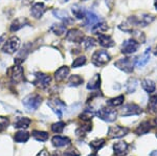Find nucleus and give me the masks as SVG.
<instances>
[{"label": "nucleus", "mask_w": 157, "mask_h": 156, "mask_svg": "<svg viewBox=\"0 0 157 156\" xmlns=\"http://www.w3.org/2000/svg\"><path fill=\"white\" fill-rule=\"evenodd\" d=\"M60 1H61V2H67L68 0H60Z\"/></svg>", "instance_id": "a18cd8bd"}, {"label": "nucleus", "mask_w": 157, "mask_h": 156, "mask_svg": "<svg viewBox=\"0 0 157 156\" xmlns=\"http://www.w3.org/2000/svg\"><path fill=\"white\" fill-rule=\"evenodd\" d=\"M86 18H87V22H88V24H90V25H95L97 23H98V21H100V18H98V15H95L94 13H92V12H87L86 13Z\"/></svg>", "instance_id": "bb28decb"}, {"label": "nucleus", "mask_w": 157, "mask_h": 156, "mask_svg": "<svg viewBox=\"0 0 157 156\" xmlns=\"http://www.w3.org/2000/svg\"><path fill=\"white\" fill-rule=\"evenodd\" d=\"M52 143L55 147L60 148V147H64V146L69 145L70 143H71V140H70V138H68V137H64V136H60V135H58V136L52 137Z\"/></svg>", "instance_id": "2eb2a0df"}, {"label": "nucleus", "mask_w": 157, "mask_h": 156, "mask_svg": "<svg viewBox=\"0 0 157 156\" xmlns=\"http://www.w3.org/2000/svg\"><path fill=\"white\" fill-rule=\"evenodd\" d=\"M83 32L80 29H70L66 35V40L70 42H82L83 41Z\"/></svg>", "instance_id": "ddd939ff"}, {"label": "nucleus", "mask_w": 157, "mask_h": 156, "mask_svg": "<svg viewBox=\"0 0 157 156\" xmlns=\"http://www.w3.org/2000/svg\"><path fill=\"white\" fill-rule=\"evenodd\" d=\"M52 14L56 16V18L62 20V21L64 22H70L71 20H70V17L68 16V14L65 11H61V10H57V11H52Z\"/></svg>", "instance_id": "b1692460"}, {"label": "nucleus", "mask_w": 157, "mask_h": 156, "mask_svg": "<svg viewBox=\"0 0 157 156\" xmlns=\"http://www.w3.org/2000/svg\"><path fill=\"white\" fill-rule=\"evenodd\" d=\"M109 60H110V56L106 50H98L92 56V63L95 66H103L109 62Z\"/></svg>", "instance_id": "20e7f679"}, {"label": "nucleus", "mask_w": 157, "mask_h": 156, "mask_svg": "<svg viewBox=\"0 0 157 156\" xmlns=\"http://www.w3.org/2000/svg\"><path fill=\"white\" fill-rule=\"evenodd\" d=\"M134 62H135V58H123V59L116 61L114 65L117 68L124 70V71L131 72L133 70Z\"/></svg>", "instance_id": "423d86ee"}, {"label": "nucleus", "mask_w": 157, "mask_h": 156, "mask_svg": "<svg viewBox=\"0 0 157 156\" xmlns=\"http://www.w3.org/2000/svg\"><path fill=\"white\" fill-rule=\"evenodd\" d=\"M128 133H129L128 128H124L121 127V126H111V127H109L108 130V135L112 138L123 137L126 134H128Z\"/></svg>", "instance_id": "0eeeda50"}, {"label": "nucleus", "mask_w": 157, "mask_h": 156, "mask_svg": "<svg viewBox=\"0 0 157 156\" xmlns=\"http://www.w3.org/2000/svg\"><path fill=\"white\" fill-rule=\"evenodd\" d=\"M38 156H49V155H48V153H47L46 151L43 150L42 152H40V153H39V155H38Z\"/></svg>", "instance_id": "79ce46f5"}, {"label": "nucleus", "mask_w": 157, "mask_h": 156, "mask_svg": "<svg viewBox=\"0 0 157 156\" xmlns=\"http://www.w3.org/2000/svg\"><path fill=\"white\" fill-rule=\"evenodd\" d=\"M97 115L100 119L105 120V122H113V120H115L116 116H117V112H116V110L111 109L109 107L101 108L97 112Z\"/></svg>", "instance_id": "f03ea898"}, {"label": "nucleus", "mask_w": 157, "mask_h": 156, "mask_svg": "<svg viewBox=\"0 0 157 156\" xmlns=\"http://www.w3.org/2000/svg\"><path fill=\"white\" fill-rule=\"evenodd\" d=\"M84 1H86V0H84Z\"/></svg>", "instance_id": "864d4df0"}, {"label": "nucleus", "mask_w": 157, "mask_h": 156, "mask_svg": "<svg viewBox=\"0 0 157 156\" xmlns=\"http://www.w3.org/2000/svg\"><path fill=\"white\" fill-rule=\"evenodd\" d=\"M151 128H152V126L150 124V122H148V120H145V122L140 123V124L138 125V127L135 129V133L137 135L146 134V133H148L149 131H150Z\"/></svg>", "instance_id": "a211bd4d"}, {"label": "nucleus", "mask_w": 157, "mask_h": 156, "mask_svg": "<svg viewBox=\"0 0 157 156\" xmlns=\"http://www.w3.org/2000/svg\"><path fill=\"white\" fill-rule=\"evenodd\" d=\"M4 39H6V35H2V36L0 37V44H1L2 42L4 41Z\"/></svg>", "instance_id": "37998d69"}, {"label": "nucleus", "mask_w": 157, "mask_h": 156, "mask_svg": "<svg viewBox=\"0 0 157 156\" xmlns=\"http://www.w3.org/2000/svg\"><path fill=\"white\" fill-rule=\"evenodd\" d=\"M89 156H97V154L94 153V154H91V155H89Z\"/></svg>", "instance_id": "de8ad7c7"}, {"label": "nucleus", "mask_w": 157, "mask_h": 156, "mask_svg": "<svg viewBox=\"0 0 157 156\" xmlns=\"http://www.w3.org/2000/svg\"><path fill=\"white\" fill-rule=\"evenodd\" d=\"M134 38H136L137 39L138 42H144L145 41V36H144V34L141 32H134Z\"/></svg>", "instance_id": "a19ab883"}, {"label": "nucleus", "mask_w": 157, "mask_h": 156, "mask_svg": "<svg viewBox=\"0 0 157 156\" xmlns=\"http://www.w3.org/2000/svg\"><path fill=\"white\" fill-rule=\"evenodd\" d=\"M141 86H143V88L146 90L147 92H148V93H152V92H154L156 89V84L150 79L143 80V82H141Z\"/></svg>", "instance_id": "aec40b11"}, {"label": "nucleus", "mask_w": 157, "mask_h": 156, "mask_svg": "<svg viewBox=\"0 0 157 156\" xmlns=\"http://www.w3.org/2000/svg\"><path fill=\"white\" fill-rule=\"evenodd\" d=\"M86 63V58L83 57H78V59H75V61L72 62V67L73 68H78V67H81L82 65H84Z\"/></svg>", "instance_id": "4c0bfd02"}, {"label": "nucleus", "mask_w": 157, "mask_h": 156, "mask_svg": "<svg viewBox=\"0 0 157 156\" xmlns=\"http://www.w3.org/2000/svg\"><path fill=\"white\" fill-rule=\"evenodd\" d=\"M25 24H29V21H27L25 18H19L16 19L11 25V32H17L19 31L20 29H22L23 26H25Z\"/></svg>", "instance_id": "6ab92c4d"}, {"label": "nucleus", "mask_w": 157, "mask_h": 156, "mask_svg": "<svg viewBox=\"0 0 157 156\" xmlns=\"http://www.w3.org/2000/svg\"><path fill=\"white\" fill-rule=\"evenodd\" d=\"M156 55H157V46H156Z\"/></svg>", "instance_id": "3c124183"}, {"label": "nucleus", "mask_w": 157, "mask_h": 156, "mask_svg": "<svg viewBox=\"0 0 157 156\" xmlns=\"http://www.w3.org/2000/svg\"><path fill=\"white\" fill-rule=\"evenodd\" d=\"M7 74H9L13 83H20L23 81V68L21 67V65L15 64V66L11 67L7 70Z\"/></svg>", "instance_id": "7ed1b4c3"}, {"label": "nucleus", "mask_w": 157, "mask_h": 156, "mask_svg": "<svg viewBox=\"0 0 157 156\" xmlns=\"http://www.w3.org/2000/svg\"><path fill=\"white\" fill-rule=\"evenodd\" d=\"M20 46V40L17 37L13 36L10 38L7 41H6L3 47H2V50L6 54H14L18 50Z\"/></svg>", "instance_id": "39448f33"}, {"label": "nucleus", "mask_w": 157, "mask_h": 156, "mask_svg": "<svg viewBox=\"0 0 157 156\" xmlns=\"http://www.w3.org/2000/svg\"><path fill=\"white\" fill-rule=\"evenodd\" d=\"M129 146L126 142H118L113 146V150L116 156H125L128 152Z\"/></svg>", "instance_id": "4468645a"}, {"label": "nucleus", "mask_w": 157, "mask_h": 156, "mask_svg": "<svg viewBox=\"0 0 157 156\" xmlns=\"http://www.w3.org/2000/svg\"><path fill=\"white\" fill-rule=\"evenodd\" d=\"M47 105L54 110L56 112V114H57L60 119L62 117L63 111L65 110V105L63 104L60 100H49V101H47Z\"/></svg>", "instance_id": "1a4fd4ad"}, {"label": "nucleus", "mask_w": 157, "mask_h": 156, "mask_svg": "<svg viewBox=\"0 0 157 156\" xmlns=\"http://www.w3.org/2000/svg\"><path fill=\"white\" fill-rule=\"evenodd\" d=\"M155 6H156V9H157V0H156V2H155Z\"/></svg>", "instance_id": "09e8293b"}, {"label": "nucleus", "mask_w": 157, "mask_h": 156, "mask_svg": "<svg viewBox=\"0 0 157 156\" xmlns=\"http://www.w3.org/2000/svg\"><path fill=\"white\" fill-rule=\"evenodd\" d=\"M52 31L54 32L56 35H58V36H61V35H63L65 32V31H66V27L63 24H55V25H52Z\"/></svg>", "instance_id": "f704fd0d"}, {"label": "nucleus", "mask_w": 157, "mask_h": 156, "mask_svg": "<svg viewBox=\"0 0 157 156\" xmlns=\"http://www.w3.org/2000/svg\"><path fill=\"white\" fill-rule=\"evenodd\" d=\"M72 13H73V16L78 19H82L86 16V13L84 10H83L81 6H77V4L72 6Z\"/></svg>", "instance_id": "c756f323"}, {"label": "nucleus", "mask_w": 157, "mask_h": 156, "mask_svg": "<svg viewBox=\"0 0 157 156\" xmlns=\"http://www.w3.org/2000/svg\"><path fill=\"white\" fill-rule=\"evenodd\" d=\"M35 78H36V80L34 81L35 85L39 86L40 88H46L52 81V78L45 74H36Z\"/></svg>", "instance_id": "9d476101"}, {"label": "nucleus", "mask_w": 157, "mask_h": 156, "mask_svg": "<svg viewBox=\"0 0 157 156\" xmlns=\"http://www.w3.org/2000/svg\"><path fill=\"white\" fill-rule=\"evenodd\" d=\"M64 156H80V152H78L77 149H69L65 151Z\"/></svg>", "instance_id": "ea45409f"}, {"label": "nucleus", "mask_w": 157, "mask_h": 156, "mask_svg": "<svg viewBox=\"0 0 157 156\" xmlns=\"http://www.w3.org/2000/svg\"><path fill=\"white\" fill-rule=\"evenodd\" d=\"M30 124V120L27 119V117H18L16 120L14 124L15 128H22V129H26L27 127Z\"/></svg>", "instance_id": "4be33fe9"}, {"label": "nucleus", "mask_w": 157, "mask_h": 156, "mask_svg": "<svg viewBox=\"0 0 157 156\" xmlns=\"http://www.w3.org/2000/svg\"><path fill=\"white\" fill-rule=\"evenodd\" d=\"M64 128H65V123H63V122L56 123V124L52 126V132H55V133H62Z\"/></svg>", "instance_id": "e433bc0d"}, {"label": "nucleus", "mask_w": 157, "mask_h": 156, "mask_svg": "<svg viewBox=\"0 0 157 156\" xmlns=\"http://www.w3.org/2000/svg\"><path fill=\"white\" fill-rule=\"evenodd\" d=\"M82 42H83V45H84V48L86 50L92 48V47L95 45V40L93 39V38H90V37H86Z\"/></svg>", "instance_id": "72a5a7b5"}, {"label": "nucleus", "mask_w": 157, "mask_h": 156, "mask_svg": "<svg viewBox=\"0 0 157 156\" xmlns=\"http://www.w3.org/2000/svg\"><path fill=\"white\" fill-rule=\"evenodd\" d=\"M98 43L102 45L103 47H107V48L108 47H112L113 45H114V42H113L112 38L104 34L98 35Z\"/></svg>", "instance_id": "f3484780"}, {"label": "nucleus", "mask_w": 157, "mask_h": 156, "mask_svg": "<svg viewBox=\"0 0 157 156\" xmlns=\"http://www.w3.org/2000/svg\"><path fill=\"white\" fill-rule=\"evenodd\" d=\"M107 29V25L105 23H97L95 25H93L92 27V32L93 34H102L103 32H105Z\"/></svg>", "instance_id": "2f4dec72"}, {"label": "nucleus", "mask_w": 157, "mask_h": 156, "mask_svg": "<svg viewBox=\"0 0 157 156\" xmlns=\"http://www.w3.org/2000/svg\"><path fill=\"white\" fill-rule=\"evenodd\" d=\"M83 83V78L78 74H73L69 78V86H78Z\"/></svg>", "instance_id": "7c9ffc66"}, {"label": "nucleus", "mask_w": 157, "mask_h": 156, "mask_svg": "<svg viewBox=\"0 0 157 156\" xmlns=\"http://www.w3.org/2000/svg\"><path fill=\"white\" fill-rule=\"evenodd\" d=\"M149 60H150V48L147 49L145 54L137 60L136 65H137V67H139V68H141V67H144L145 65H147V63L149 62Z\"/></svg>", "instance_id": "5701e85b"}, {"label": "nucleus", "mask_w": 157, "mask_h": 156, "mask_svg": "<svg viewBox=\"0 0 157 156\" xmlns=\"http://www.w3.org/2000/svg\"><path fill=\"white\" fill-rule=\"evenodd\" d=\"M151 156H157V151H154V152H152Z\"/></svg>", "instance_id": "c03bdc74"}, {"label": "nucleus", "mask_w": 157, "mask_h": 156, "mask_svg": "<svg viewBox=\"0 0 157 156\" xmlns=\"http://www.w3.org/2000/svg\"><path fill=\"white\" fill-rule=\"evenodd\" d=\"M42 102V97H40L39 94L34 93V94H29L27 95L26 97L23 100V105L27 108L30 111H34V110H37L39 106L41 105Z\"/></svg>", "instance_id": "f257e3e1"}, {"label": "nucleus", "mask_w": 157, "mask_h": 156, "mask_svg": "<svg viewBox=\"0 0 157 156\" xmlns=\"http://www.w3.org/2000/svg\"><path fill=\"white\" fill-rule=\"evenodd\" d=\"M156 137H157V133H156Z\"/></svg>", "instance_id": "603ef678"}, {"label": "nucleus", "mask_w": 157, "mask_h": 156, "mask_svg": "<svg viewBox=\"0 0 157 156\" xmlns=\"http://www.w3.org/2000/svg\"><path fill=\"white\" fill-rule=\"evenodd\" d=\"M124 95H118L117 97H114V99H111L109 100L107 102V105L108 106H111V107H117V106H121V104L124 103Z\"/></svg>", "instance_id": "c85d7f7f"}, {"label": "nucleus", "mask_w": 157, "mask_h": 156, "mask_svg": "<svg viewBox=\"0 0 157 156\" xmlns=\"http://www.w3.org/2000/svg\"><path fill=\"white\" fill-rule=\"evenodd\" d=\"M141 113V108L136 104H127L121 109V114L123 116H131V115H137Z\"/></svg>", "instance_id": "6e6552de"}, {"label": "nucleus", "mask_w": 157, "mask_h": 156, "mask_svg": "<svg viewBox=\"0 0 157 156\" xmlns=\"http://www.w3.org/2000/svg\"><path fill=\"white\" fill-rule=\"evenodd\" d=\"M155 124H156V127H157V117L155 119Z\"/></svg>", "instance_id": "49530a36"}, {"label": "nucleus", "mask_w": 157, "mask_h": 156, "mask_svg": "<svg viewBox=\"0 0 157 156\" xmlns=\"http://www.w3.org/2000/svg\"><path fill=\"white\" fill-rule=\"evenodd\" d=\"M68 74H69V68L67 66H62L55 72V79L57 82H61L66 79Z\"/></svg>", "instance_id": "dca6fc26"}, {"label": "nucleus", "mask_w": 157, "mask_h": 156, "mask_svg": "<svg viewBox=\"0 0 157 156\" xmlns=\"http://www.w3.org/2000/svg\"><path fill=\"white\" fill-rule=\"evenodd\" d=\"M46 11V7H45L44 4L42 3V2H37V3H35L34 6H32V9H30V14H32V16L34 17V18H41L43 16V14L45 13Z\"/></svg>", "instance_id": "f8f14e48"}, {"label": "nucleus", "mask_w": 157, "mask_h": 156, "mask_svg": "<svg viewBox=\"0 0 157 156\" xmlns=\"http://www.w3.org/2000/svg\"><path fill=\"white\" fill-rule=\"evenodd\" d=\"M10 124V120L7 117L4 116H0V132H2L3 130H6L7 128V126Z\"/></svg>", "instance_id": "58836bf2"}, {"label": "nucleus", "mask_w": 157, "mask_h": 156, "mask_svg": "<svg viewBox=\"0 0 157 156\" xmlns=\"http://www.w3.org/2000/svg\"><path fill=\"white\" fill-rule=\"evenodd\" d=\"M32 135L35 139L39 140V142H45V140L48 139V133H46L44 131H38V130H35V131L32 132Z\"/></svg>", "instance_id": "a878e982"}, {"label": "nucleus", "mask_w": 157, "mask_h": 156, "mask_svg": "<svg viewBox=\"0 0 157 156\" xmlns=\"http://www.w3.org/2000/svg\"><path fill=\"white\" fill-rule=\"evenodd\" d=\"M29 134L27 132L23 131V130H22V131L17 132L14 136L15 142H17V143H25V142L29 140Z\"/></svg>", "instance_id": "393cba45"}, {"label": "nucleus", "mask_w": 157, "mask_h": 156, "mask_svg": "<svg viewBox=\"0 0 157 156\" xmlns=\"http://www.w3.org/2000/svg\"><path fill=\"white\" fill-rule=\"evenodd\" d=\"M101 86V78H100V74H97L94 78L90 80L89 83L87 85V89L88 90H95V89H98Z\"/></svg>", "instance_id": "412c9836"}, {"label": "nucleus", "mask_w": 157, "mask_h": 156, "mask_svg": "<svg viewBox=\"0 0 157 156\" xmlns=\"http://www.w3.org/2000/svg\"><path fill=\"white\" fill-rule=\"evenodd\" d=\"M148 108L151 112L157 111V95L151 97L150 101H149V104H148Z\"/></svg>", "instance_id": "c9c22d12"}, {"label": "nucleus", "mask_w": 157, "mask_h": 156, "mask_svg": "<svg viewBox=\"0 0 157 156\" xmlns=\"http://www.w3.org/2000/svg\"><path fill=\"white\" fill-rule=\"evenodd\" d=\"M105 142H106V140L104 139V138H101V139H98V140H93V142H91L89 144V147L92 150H94L95 152H97V151L102 149L104 146H105V144H106Z\"/></svg>", "instance_id": "cd10ccee"}, {"label": "nucleus", "mask_w": 157, "mask_h": 156, "mask_svg": "<svg viewBox=\"0 0 157 156\" xmlns=\"http://www.w3.org/2000/svg\"><path fill=\"white\" fill-rule=\"evenodd\" d=\"M136 87H137V81L135 79H130L128 81L127 85H126V89H127L129 93H132V92L135 91Z\"/></svg>", "instance_id": "473e14b6"}, {"label": "nucleus", "mask_w": 157, "mask_h": 156, "mask_svg": "<svg viewBox=\"0 0 157 156\" xmlns=\"http://www.w3.org/2000/svg\"><path fill=\"white\" fill-rule=\"evenodd\" d=\"M138 48V43L135 41V40H127V41L124 42L123 46H121V52L123 54H132V52H135Z\"/></svg>", "instance_id": "9b49d317"}, {"label": "nucleus", "mask_w": 157, "mask_h": 156, "mask_svg": "<svg viewBox=\"0 0 157 156\" xmlns=\"http://www.w3.org/2000/svg\"><path fill=\"white\" fill-rule=\"evenodd\" d=\"M52 156H59V155H57V154H54V155H52Z\"/></svg>", "instance_id": "8fccbe9b"}]
</instances>
